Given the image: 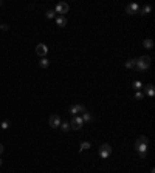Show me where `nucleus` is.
Returning <instances> with one entry per match:
<instances>
[{
  "label": "nucleus",
  "instance_id": "obj_26",
  "mask_svg": "<svg viewBox=\"0 0 155 173\" xmlns=\"http://www.w3.org/2000/svg\"><path fill=\"white\" fill-rule=\"evenodd\" d=\"M0 6H2V2H0Z\"/></svg>",
  "mask_w": 155,
  "mask_h": 173
},
{
  "label": "nucleus",
  "instance_id": "obj_12",
  "mask_svg": "<svg viewBox=\"0 0 155 173\" xmlns=\"http://www.w3.org/2000/svg\"><path fill=\"white\" fill-rule=\"evenodd\" d=\"M150 11H152V6H149V5L143 6V8H141V9H138V12H140V14H143V16H147V14H149Z\"/></svg>",
  "mask_w": 155,
  "mask_h": 173
},
{
  "label": "nucleus",
  "instance_id": "obj_17",
  "mask_svg": "<svg viewBox=\"0 0 155 173\" xmlns=\"http://www.w3.org/2000/svg\"><path fill=\"white\" fill-rule=\"evenodd\" d=\"M61 128H62V131H70V122H61V125H59Z\"/></svg>",
  "mask_w": 155,
  "mask_h": 173
},
{
  "label": "nucleus",
  "instance_id": "obj_24",
  "mask_svg": "<svg viewBox=\"0 0 155 173\" xmlns=\"http://www.w3.org/2000/svg\"><path fill=\"white\" fill-rule=\"evenodd\" d=\"M2 153H3V145L0 144V155H2Z\"/></svg>",
  "mask_w": 155,
  "mask_h": 173
},
{
  "label": "nucleus",
  "instance_id": "obj_15",
  "mask_svg": "<svg viewBox=\"0 0 155 173\" xmlns=\"http://www.w3.org/2000/svg\"><path fill=\"white\" fill-rule=\"evenodd\" d=\"M81 117H82L84 124H85V122H90V121H92V119H93V117H92V114H90L88 111H84V114H82Z\"/></svg>",
  "mask_w": 155,
  "mask_h": 173
},
{
  "label": "nucleus",
  "instance_id": "obj_3",
  "mask_svg": "<svg viewBox=\"0 0 155 173\" xmlns=\"http://www.w3.org/2000/svg\"><path fill=\"white\" fill-rule=\"evenodd\" d=\"M110 155H112V147H110L109 144H102L101 147H99V156L102 159H107Z\"/></svg>",
  "mask_w": 155,
  "mask_h": 173
},
{
  "label": "nucleus",
  "instance_id": "obj_2",
  "mask_svg": "<svg viewBox=\"0 0 155 173\" xmlns=\"http://www.w3.org/2000/svg\"><path fill=\"white\" fill-rule=\"evenodd\" d=\"M147 142H149V139H147L146 136H140V138L135 141V150H137L138 155L147 153Z\"/></svg>",
  "mask_w": 155,
  "mask_h": 173
},
{
  "label": "nucleus",
  "instance_id": "obj_18",
  "mask_svg": "<svg viewBox=\"0 0 155 173\" xmlns=\"http://www.w3.org/2000/svg\"><path fill=\"white\" fill-rule=\"evenodd\" d=\"M132 87H134V90H137V91H140L141 88H143V84H141L140 81H134V84H132Z\"/></svg>",
  "mask_w": 155,
  "mask_h": 173
},
{
  "label": "nucleus",
  "instance_id": "obj_4",
  "mask_svg": "<svg viewBox=\"0 0 155 173\" xmlns=\"http://www.w3.org/2000/svg\"><path fill=\"white\" fill-rule=\"evenodd\" d=\"M82 125H84V121H82L81 116H74V117L71 119V122H70V128H71V130H79Z\"/></svg>",
  "mask_w": 155,
  "mask_h": 173
},
{
  "label": "nucleus",
  "instance_id": "obj_7",
  "mask_svg": "<svg viewBox=\"0 0 155 173\" xmlns=\"http://www.w3.org/2000/svg\"><path fill=\"white\" fill-rule=\"evenodd\" d=\"M47 53H48V46H47L45 43H39V45L36 46V54H37V56L45 57Z\"/></svg>",
  "mask_w": 155,
  "mask_h": 173
},
{
  "label": "nucleus",
  "instance_id": "obj_20",
  "mask_svg": "<svg viewBox=\"0 0 155 173\" xmlns=\"http://www.w3.org/2000/svg\"><path fill=\"white\" fill-rule=\"evenodd\" d=\"M9 125H11L9 121H3L2 124H0V128H2V130H6V128H9Z\"/></svg>",
  "mask_w": 155,
  "mask_h": 173
},
{
  "label": "nucleus",
  "instance_id": "obj_6",
  "mask_svg": "<svg viewBox=\"0 0 155 173\" xmlns=\"http://www.w3.org/2000/svg\"><path fill=\"white\" fill-rule=\"evenodd\" d=\"M48 122H50V127H51V128H59V125H61V117H59V114H51Z\"/></svg>",
  "mask_w": 155,
  "mask_h": 173
},
{
  "label": "nucleus",
  "instance_id": "obj_14",
  "mask_svg": "<svg viewBox=\"0 0 155 173\" xmlns=\"http://www.w3.org/2000/svg\"><path fill=\"white\" fill-rule=\"evenodd\" d=\"M143 46L147 48V50H150L153 46V40H152V39H144V40H143Z\"/></svg>",
  "mask_w": 155,
  "mask_h": 173
},
{
  "label": "nucleus",
  "instance_id": "obj_16",
  "mask_svg": "<svg viewBox=\"0 0 155 173\" xmlns=\"http://www.w3.org/2000/svg\"><path fill=\"white\" fill-rule=\"evenodd\" d=\"M39 65H41V68H47V66L50 65V62H48L47 57H42L41 60H39Z\"/></svg>",
  "mask_w": 155,
  "mask_h": 173
},
{
  "label": "nucleus",
  "instance_id": "obj_23",
  "mask_svg": "<svg viewBox=\"0 0 155 173\" xmlns=\"http://www.w3.org/2000/svg\"><path fill=\"white\" fill-rule=\"evenodd\" d=\"M0 30H3V31H8V30H9V25H0Z\"/></svg>",
  "mask_w": 155,
  "mask_h": 173
},
{
  "label": "nucleus",
  "instance_id": "obj_19",
  "mask_svg": "<svg viewBox=\"0 0 155 173\" xmlns=\"http://www.w3.org/2000/svg\"><path fill=\"white\" fill-rule=\"evenodd\" d=\"M92 145H90V142H81V149H79V152H84V150H87V149H90Z\"/></svg>",
  "mask_w": 155,
  "mask_h": 173
},
{
  "label": "nucleus",
  "instance_id": "obj_9",
  "mask_svg": "<svg viewBox=\"0 0 155 173\" xmlns=\"http://www.w3.org/2000/svg\"><path fill=\"white\" fill-rule=\"evenodd\" d=\"M84 111H85V107H84V105H73V107H70V113H71V114L84 113Z\"/></svg>",
  "mask_w": 155,
  "mask_h": 173
},
{
  "label": "nucleus",
  "instance_id": "obj_25",
  "mask_svg": "<svg viewBox=\"0 0 155 173\" xmlns=\"http://www.w3.org/2000/svg\"><path fill=\"white\" fill-rule=\"evenodd\" d=\"M0 165H2V159H0Z\"/></svg>",
  "mask_w": 155,
  "mask_h": 173
},
{
  "label": "nucleus",
  "instance_id": "obj_10",
  "mask_svg": "<svg viewBox=\"0 0 155 173\" xmlns=\"http://www.w3.org/2000/svg\"><path fill=\"white\" fill-rule=\"evenodd\" d=\"M153 95H155V88H153V85H152V84H147V85L144 87V96L152 98Z\"/></svg>",
  "mask_w": 155,
  "mask_h": 173
},
{
  "label": "nucleus",
  "instance_id": "obj_22",
  "mask_svg": "<svg viewBox=\"0 0 155 173\" xmlns=\"http://www.w3.org/2000/svg\"><path fill=\"white\" fill-rule=\"evenodd\" d=\"M135 99H138V101H141V99H144V93H141V91H138V93H137V96H135Z\"/></svg>",
  "mask_w": 155,
  "mask_h": 173
},
{
  "label": "nucleus",
  "instance_id": "obj_8",
  "mask_svg": "<svg viewBox=\"0 0 155 173\" xmlns=\"http://www.w3.org/2000/svg\"><path fill=\"white\" fill-rule=\"evenodd\" d=\"M138 9H140V6L137 3H129L126 6V12H127V14H137Z\"/></svg>",
  "mask_w": 155,
  "mask_h": 173
},
{
  "label": "nucleus",
  "instance_id": "obj_1",
  "mask_svg": "<svg viewBox=\"0 0 155 173\" xmlns=\"http://www.w3.org/2000/svg\"><path fill=\"white\" fill-rule=\"evenodd\" d=\"M149 66H150V57H149V56H141L140 59H137L135 70H137L138 73H144Z\"/></svg>",
  "mask_w": 155,
  "mask_h": 173
},
{
  "label": "nucleus",
  "instance_id": "obj_13",
  "mask_svg": "<svg viewBox=\"0 0 155 173\" xmlns=\"http://www.w3.org/2000/svg\"><path fill=\"white\" fill-rule=\"evenodd\" d=\"M135 63H137V59H129V60H126V68H129V70H132V68H135Z\"/></svg>",
  "mask_w": 155,
  "mask_h": 173
},
{
  "label": "nucleus",
  "instance_id": "obj_21",
  "mask_svg": "<svg viewBox=\"0 0 155 173\" xmlns=\"http://www.w3.org/2000/svg\"><path fill=\"white\" fill-rule=\"evenodd\" d=\"M53 17H56V12H54V9H50V11H47V19H53Z\"/></svg>",
  "mask_w": 155,
  "mask_h": 173
},
{
  "label": "nucleus",
  "instance_id": "obj_11",
  "mask_svg": "<svg viewBox=\"0 0 155 173\" xmlns=\"http://www.w3.org/2000/svg\"><path fill=\"white\" fill-rule=\"evenodd\" d=\"M56 25H58V26H65V25H67L65 16H58V17H56Z\"/></svg>",
  "mask_w": 155,
  "mask_h": 173
},
{
  "label": "nucleus",
  "instance_id": "obj_5",
  "mask_svg": "<svg viewBox=\"0 0 155 173\" xmlns=\"http://www.w3.org/2000/svg\"><path fill=\"white\" fill-rule=\"evenodd\" d=\"M54 12H59V16H64L65 12H68V3L59 2V3L54 6Z\"/></svg>",
  "mask_w": 155,
  "mask_h": 173
}]
</instances>
